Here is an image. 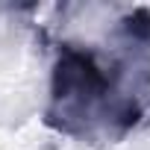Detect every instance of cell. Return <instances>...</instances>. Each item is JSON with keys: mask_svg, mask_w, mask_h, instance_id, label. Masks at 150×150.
<instances>
[{"mask_svg": "<svg viewBox=\"0 0 150 150\" xmlns=\"http://www.w3.org/2000/svg\"><path fill=\"white\" fill-rule=\"evenodd\" d=\"M118 94V74H106L88 50L62 44L50 77L44 124L62 135L86 138L97 118L109 124V112Z\"/></svg>", "mask_w": 150, "mask_h": 150, "instance_id": "1", "label": "cell"}, {"mask_svg": "<svg viewBox=\"0 0 150 150\" xmlns=\"http://www.w3.org/2000/svg\"><path fill=\"white\" fill-rule=\"evenodd\" d=\"M118 24H121V33L129 44H150V9L138 6V9L127 12Z\"/></svg>", "mask_w": 150, "mask_h": 150, "instance_id": "2", "label": "cell"}]
</instances>
